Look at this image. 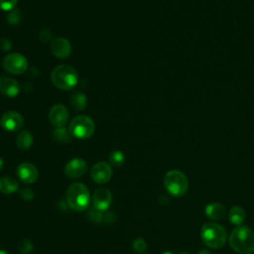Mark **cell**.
Returning <instances> with one entry per match:
<instances>
[{"label": "cell", "instance_id": "cell-7", "mask_svg": "<svg viewBox=\"0 0 254 254\" xmlns=\"http://www.w3.org/2000/svg\"><path fill=\"white\" fill-rule=\"evenodd\" d=\"M28 60L19 53H11L4 57L2 66L4 70L11 74H21L28 69Z\"/></svg>", "mask_w": 254, "mask_h": 254}, {"label": "cell", "instance_id": "cell-32", "mask_svg": "<svg viewBox=\"0 0 254 254\" xmlns=\"http://www.w3.org/2000/svg\"><path fill=\"white\" fill-rule=\"evenodd\" d=\"M3 165H4V161L2 160V158H0V171L3 168Z\"/></svg>", "mask_w": 254, "mask_h": 254}, {"label": "cell", "instance_id": "cell-3", "mask_svg": "<svg viewBox=\"0 0 254 254\" xmlns=\"http://www.w3.org/2000/svg\"><path fill=\"white\" fill-rule=\"evenodd\" d=\"M200 236L203 243L213 249L221 248L227 240L225 228L216 222H205L200 228Z\"/></svg>", "mask_w": 254, "mask_h": 254}, {"label": "cell", "instance_id": "cell-10", "mask_svg": "<svg viewBox=\"0 0 254 254\" xmlns=\"http://www.w3.org/2000/svg\"><path fill=\"white\" fill-rule=\"evenodd\" d=\"M49 119L56 128L64 127L68 120V110L63 104H55L51 107L49 112Z\"/></svg>", "mask_w": 254, "mask_h": 254}, {"label": "cell", "instance_id": "cell-9", "mask_svg": "<svg viewBox=\"0 0 254 254\" xmlns=\"http://www.w3.org/2000/svg\"><path fill=\"white\" fill-rule=\"evenodd\" d=\"M0 124L6 131L15 132L24 126V118L17 111H7L2 115Z\"/></svg>", "mask_w": 254, "mask_h": 254}, {"label": "cell", "instance_id": "cell-22", "mask_svg": "<svg viewBox=\"0 0 254 254\" xmlns=\"http://www.w3.org/2000/svg\"><path fill=\"white\" fill-rule=\"evenodd\" d=\"M53 136H54V139L60 143H69L72 138V135L70 134L69 129L65 127L56 128L54 130Z\"/></svg>", "mask_w": 254, "mask_h": 254}, {"label": "cell", "instance_id": "cell-30", "mask_svg": "<svg viewBox=\"0 0 254 254\" xmlns=\"http://www.w3.org/2000/svg\"><path fill=\"white\" fill-rule=\"evenodd\" d=\"M40 38H41L43 41L48 42L49 40L52 39V33H51L49 30L44 29V30H42V31L40 32Z\"/></svg>", "mask_w": 254, "mask_h": 254}, {"label": "cell", "instance_id": "cell-35", "mask_svg": "<svg viewBox=\"0 0 254 254\" xmlns=\"http://www.w3.org/2000/svg\"><path fill=\"white\" fill-rule=\"evenodd\" d=\"M179 254H190V253H188V252H181V253H179Z\"/></svg>", "mask_w": 254, "mask_h": 254}, {"label": "cell", "instance_id": "cell-16", "mask_svg": "<svg viewBox=\"0 0 254 254\" xmlns=\"http://www.w3.org/2000/svg\"><path fill=\"white\" fill-rule=\"evenodd\" d=\"M87 217L93 223H113L116 220V215L113 212L98 210L94 207L88 211Z\"/></svg>", "mask_w": 254, "mask_h": 254}, {"label": "cell", "instance_id": "cell-29", "mask_svg": "<svg viewBox=\"0 0 254 254\" xmlns=\"http://www.w3.org/2000/svg\"><path fill=\"white\" fill-rule=\"evenodd\" d=\"M12 47V43L7 38H1L0 39V50L2 51H9Z\"/></svg>", "mask_w": 254, "mask_h": 254}, {"label": "cell", "instance_id": "cell-21", "mask_svg": "<svg viewBox=\"0 0 254 254\" xmlns=\"http://www.w3.org/2000/svg\"><path fill=\"white\" fill-rule=\"evenodd\" d=\"M87 98L86 95L80 91H74L70 96V105L73 109L80 111L86 107Z\"/></svg>", "mask_w": 254, "mask_h": 254}, {"label": "cell", "instance_id": "cell-5", "mask_svg": "<svg viewBox=\"0 0 254 254\" xmlns=\"http://www.w3.org/2000/svg\"><path fill=\"white\" fill-rule=\"evenodd\" d=\"M164 186L168 192L174 196L184 195L189 189L187 176L179 170H171L164 177Z\"/></svg>", "mask_w": 254, "mask_h": 254}, {"label": "cell", "instance_id": "cell-31", "mask_svg": "<svg viewBox=\"0 0 254 254\" xmlns=\"http://www.w3.org/2000/svg\"><path fill=\"white\" fill-rule=\"evenodd\" d=\"M197 254H210V252L208 250H206V249H202V250L198 251Z\"/></svg>", "mask_w": 254, "mask_h": 254}, {"label": "cell", "instance_id": "cell-20", "mask_svg": "<svg viewBox=\"0 0 254 254\" xmlns=\"http://www.w3.org/2000/svg\"><path fill=\"white\" fill-rule=\"evenodd\" d=\"M16 143L21 150H28L33 145V136L28 130H23L17 135Z\"/></svg>", "mask_w": 254, "mask_h": 254}, {"label": "cell", "instance_id": "cell-1", "mask_svg": "<svg viewBox=\"0 0 254 254\" xmlns=\"http://www.w3.org/2000/svg\"><path fill=\"white\" fill-rule=\"evenodd\" d=\"M231 248L240 254L254 252V233L248 226H238L232 230L228 238Z\"/></svg>", "mask_w": 254, "mask_h": 254}, {"label": "cell", "instance_id": "cell-34", "mask_svg": "<svg viewBox=\"0 0 254 254\" xmlns=\"http://www.w3.org/2000/svg\"><path fill=\"white\" fill-rule=\"evenodd\" d=\"M162 254H174L172 251H165V252H163Z\"/></svg>", "mask_w": 254, "mask_h": 254}, {"label": "cell", "instance_id": "cell-8", "mask_svg": "<svg viewBox=\"0 0 254 254\" xmlns=\"http://www.w3.org/2000/svg\"><path fill=\"white\" fill-rule=\"evenodd\" d=\"M90 177L96 184H106L112 178V168L106 162H98L93 165L90 172Z\"/></svg>", "mask_w": 254, "mask_h": 254}, {"label": "cell", "instance_id": "cell-33", "mask_svg": "<svg viewBox=\"0 0 254 254\" xmlns=\"http://www.w3.org/2000/svg\"><path fill=\"white\" fill-rule=\"evenodd\" d=\"M0 254H9V253L3 249H0Z\"/></svg>", "mask_w": 254, "mask_h": 254}, {"label": "cell", "instance_id": "cell-14", "mask_svg": "<svg viewBox=\"0 0 254 254\" xmlns=\"http://www.w3.org/2000/svg\"><path fill=\"white\" fill-rule=\"evenodd\" d=\"M17 176L25 184H33L37 181L39 172L35 165L32 163L24 162L17 168Z\"/></svg>", "mask_w": 254, "mask_h": 254}, {"label": "cell", "instance_id": "cell-19", "mask_svg": "<svg viewBox=\"0 0 254 254\" xmlns=\"http://www.w3.org/2000/svg\"><path fill=\"white\" fill-rule=\"evenodd\" d=\"M228 217H229V220L233 224L241 225L244 222L245 218H246V213H245V210L241 206L234 205L230 208Z\"/></svg>", "mask_w": 254, "mask_h": 254}, {"label": "cell", "instance_id": "cell-12", "mask_svg": "<svg viewBox=\"0 0 254 254\" xmlns=\"http://www.w3.org/2000/svg\"><path fill=\"white\" fill-rule=\"evenodd\" d=\"M87 170V163L81 158L71 159L64 166V174L70 179L82 177Z\"/></svg>", "mask_w": 254, "mask_h": 254}, {"label": "cell", "instance_id": "cell-24", "mask_svg": "<svg viewBox=\"0 0 254 254\" xmlns=\"http://www.w3.org/2000/svg\"><path fill=\"white\" fill-rule=\"evenodd\" d=\"M18 251L21 254H30L33 251V243L30 239L25 238L23 239L18 247Z\"/></svg>", "mask_w": 254, "mask_h": 254}, {"label": "cell", "instance_id": "cell-27", "mask_svg": "<svg viewBox=\"0 0 254 254\" xmlns=\"http://www.w3.org/2000/svg\"><path fill=\"white\" fill-rule=\"evenodd\" d=\"M20 197L25 200V201H30V200H33L34 197H35V193L34 191L30 189V188H24L20 190V193H19Z\"/></svg>", "mask_w": 254, "mask_h": 254}, {"label": "cell", "instance_id": "cell-17", "mask_svg": "<svg viewBox=\"0 0 254 254\" xmlns=\"http://www.w3.org/2000/svg\"><path fill=\"white\" fill-rule=\"evenodd\" d=\"M204 212H205V215L212 220H220L226 214L224 205L219 202H211L207 204L205 206Z\"/></svg>", "mask_w": 254, "mask_h": 254}, {"label": "cell", "instance_id": "cell-18", "mask_svg": "<svg viewBox=\"0 0 254 254\" xmlns=\"http://www.w3.org/2000/svg\"><path fill=\"white\" fill-rule=\"evenodd\" d=\"M19 189L18 182L11 177L0 178V192L4 194H10L17 191Z\"/></svg>", "mask_w": 254, "mask_h": 254}, {"label": "cell", "instance_id": "cell-26", "mask_svg": "<svg viewBox=\"0 0 254 254\" xmlns=\"http://www.w3.org/2000/svg\"><path fill=\"white\" fill-rule=\"evenodd\" d=\"M132 247L137 253H143L147 248V244L143 238L138 237V238L134 239V241L132 243Z\"/></svg>", "mask_w": 254, "mask_h": 254}, {"label": "cell", "instance_id": "cell-11", "mask_svg": "<svg viewBox=\"0 0 254 254\" xmlns=\"http://www.w3.org/2000/svg\"><path fill=\"white\" fill-rule=\"evenodd\" d=\"M112 203V194L109 190L104 188H99L95 190L92 194V204L93 207L105 211L109 208Z\"/></svg>", "mask_w": 254, "mask_h": 254}, {"label": "cell", "instance_id": "cell-2", "mask_svg": "<svg viewBox=\"0 0 254 254\" xmlns=\"http://www.w3.org/2000/svg\"><path fill=\"white\" fill-rule=\"evenodd\" d=\"M65 198L67 205L71 209L75 211H82L89 205L90 193L84 184L73 183L67 188Z\"/></svg>", "mask_w": 254, "mask_h": 254}, {"label": "cell", "instance_id": "cell-23", "mask_svg": "<svg viewBox=\"0 0 254 254\" xmlns=\"http://www.w3.org/2000/svg\"><path fill=\"white\" fill-rule=\"evenodd\" d=\"M109 162L114 167H120L125 162V155L120 150H114L109 155Z\"/></svg>", "mask_w": 254, "mask_h": 254}, {"label": "cell", "instance_id": "cell-4", "mask_svg": "<svg viewBox=\"0 0 254 254\" xmlns=\"http://www.w3.org/2000/svg\"><path fill=\"white\" fill-rule=\"evenodd\" d=\"M51 80L62 90H71L77 83L78 75L71 65L60 64L52 70Z\"/></svg>", "mask_w": 254, "mask_h": 254}, {"label": "cell", "instance_id": "cell-13", "mask_svg": "<svg viewBox=\"0 0 254 254\" xmlns=\"http://www.w3.org/2000/svg\"><path fill=\"white\" fill-rule=\"evenodd\" d=\"M52 53L60 59H65L67 58L72 51L71 45L68 40L63 37H57L52 40L50 45Z\"/></svg>", "mask_w": 254, "mask_h": 254}, {"label": "cell", "instance_id": "cell-25", "mask_svg": "<svg viewBox=\"0 0 254 254\" xmlns=\"http://www.w3.org/2000/svg\"><path fill=\"white\" fill-rule=\"evenodd\" d=\"M21 11L19 9H13L7 14V21L10 25H17L21 21Z\"/></svg>", "mask_w": 254, "mask_h": 254}, {"label": "cell", "instance_id": "cell-6", "mask_svg": "<svg viewBox=\"0 0 254 254\" xmlns=\"http://www.w3.org/2000/svg\"><path fill=\"white\" fill-rule=\"evenodd\" d=\"M72 137L85 140L91 137L95 130L94 121L86 115H77L69 123L68 127Z\"/></svg>", "mask_w": 254, "mask_h": 254}, {"label": "cell", "instance_id": "cell-28", "mask_svg": "<svg viewBox=\"0 0 254 254\" xmlns=\"http://www.w3.org/2000/svg\"><path fill=\"white\" fill-rule=\"evenodd\" d=\"M18 3V0H0V9L3 11L13 10Z\"/></svg>", "mask_w": 254, "mask_h": 254}, {"label": "cell", "instance_id": "cell-15", "mask_svg": "<svg viewBox=\"0 0 254 254\" xmlns=\"http://www.w3.org/2000/svg\"><path fill=\"white\" fill-rule=\"evenodd\" d=\"M0 92L8 97H15L20 92V86L16 79L1 75L0 76Z\"/></svg>", "mask_w": 254, "mask_h": 254}]
</instances>
